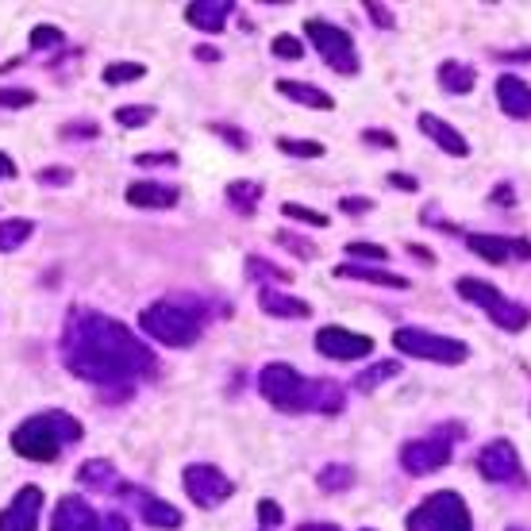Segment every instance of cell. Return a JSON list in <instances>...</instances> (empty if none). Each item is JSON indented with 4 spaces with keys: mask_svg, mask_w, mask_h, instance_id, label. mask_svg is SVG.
Returning a JSON list of instances; mask_svg holds the SVG:
<instances>
[{
    "mask_svg": "<svg viewBox=\"0 0 531 531\" xmlns=\"http://www.w3.org/2000/svg\"><path fill=\"white\" fill-rule=\"evenodd\" d=\"M62 358H66L70 374L104 385V389H116V385L127 389V381L147 374L154 366L151 347L104 312H74L70 316V324L62 331Z\"/></svg>",
    "mask_w": 531,
    "mask_h": 531,
    "instance_id": "cell-1",
    "label": "cell"
},
{
    "mask_svg": "<svg viewBox=\"0 0 531 531\" xmlns=\"http://www.w3.org/2000/svg\"><path fill=\"white\" fill-rule=\"evenodd\" d=\"M258 389L262 397L270 401L281 412H324V416H335L343 412V389L331 385V381H312L297 374L289 362H274L258 374Z\"/></svg>",
    "mask_w": 531,
    "mask_h": 531,
    "instance_id": "cell-2",
    "label": "cell"
},
{
    "mask_svg": "<svg viewBox=\"0 0 531 531\" xmlns=\"http://www.w3.org/2000/svg\"><path fill=\"white\" fill-rule=\"evenodd\" d=\"M81 439V424L70 412H39L12 431V451L31 462H54L62 447Z\"/></svg>",
    "mask_w": 531,
    "mask_h": 531,
    "instance_id": "cell-3",
    "label": "cell"
},
{
    "mask_svg": "<svg viewBox=\"0 0 531 531\" xmlns=\"http://www.w3.org/2000/svg\"><path fill=\"white\" fill-rule=\"evenodd\" d=\"M143 331L162 347H193L201 339V312L189 301H158L139 316Z\"/></svg>",
    "mask_w": 531,
    "mask_h": 531,
    "instance_id": "cell-4",
    "label": "cell"
},
{
    "mask_svg": "<svg viewBox=\"0 0 531 531\" xmlns=\"http://www.w3.org/2000/svg\"><path fill=\"white\" fill-rule=\"evenodd\" d=\"M455 289H458V297H466L470 304H478L481 312H489V320H493L501 331H524L531 324V308L508 301L505 293H501L497 285H489V281L458 278Z\"/></svg>",
    "mask_w": 531,
    "mask_h": 531,
    "instance_id": "cell-5",
    "label": "cell"
},
{
    "mask_svg": "<svg viewBox=\"0 0 531 531\" xmlns=\"http://www.w3.org/2000/svg\"><path fill=\"white\" fill-rule=\"evenodd\" d=\"M408 531H474V520H470L466 501L451 489H443V493H431L428 501H420L416 512H408Z\"/></svg>",
    "mask_w": 531,
    "mask_h": 531,
    "instance_id": "cell-6",
    "label": "cell"
},
{
    "mask_svg": "<svg viewBox=\"0 0 531 531\" xmlns=\"http://www.w3.org/2000/svg\"><path fill=\"white\" fill-rule=\"evenodd\" d=\"M393 347L408 358H424V362H435V366H458L470 358V347L458 343V339H447V335H431L428 328H397L393 331Z\"/></svg>",
    "mask_w": 531,
    "mask_h": 531,
    "instance_id": "cell-7",
    "label": "cell"
},
{
    "mask_svg": "<svg viewBox=\"0 0 531 531\" xmlns=\"http://www.w3.org/2000/svg\"><path fill=\"white\" fill-rule=\"evenodd\" d=\"M304 35L312 39V47L320 51V58L328 62L335 74L343 77L358 74V51H354V39L343 27L328 24V20H304Z\"/></svg>",
    "mask_w": 531,
    "mask_h": 531,
    "instance_id": "cell-8",
    "label": "cell"
},
{
    "mask_svg": "<svg viewBox=\"0 0 531 531\" xmlns=\"http://www.w3.org/2000/svg\"><path fill=\"white\" fill-rule=\"evenodd\" d=\"M181 485H185L189 501H193V505H201V508L224 505L231 493H235V481H231L224 470L208 466V462H193V466H185V474H181Z\"/></svg>",
    "mask_w": 531,
    "mask_h": 531,
    "instance_id": "cell-9",
    "label": "cell"
},
{
    "mask_svg": "<svg viewBox=\"0 0 531 531\" xmlns=\"http://www.w3.org/2000/svg\"><path fill=\"white\" fill-rule=\"evenodd\" d=\"M451 462V439H443V435H428V439H412L401 447V466H405L408 474H435V470H443Z\"/></svg>",
    "mask_w": 531,
    "mask_h": 531,
    "instance_id": "cell-10",
    "label": "cell"
},
{
    "mask_svg": "<svg viewBox=\"0 0 531 531\" xmlns=\"http://www.w3.org/2000/svg\"><path fill=\"white\" fill-rule=\"evenodd\" d=\"M316 351L324 358H335V362H354V358H370L374 354V339L331 324V328L316 331Z\"/></svg>",
    "mask_w": 531,
    "mask_h": 531,
    "instance_id": "cell-11",
    "label": "cell"
},
{
    "mask_svg": "<svg viewBox=\"0 0 531 531\" xmlns=\"http://www.w3.org/2000/svg\"><path fill=\"white\" fill-rule=\"evenodd\" d=\"M478 470L485 481H493V485H508V481L520 478V455H516V447L508 443V439H493V443H485L478 455Z\"/></svg>",
    "mask_w": 531,
    "mask_h": 531,
    "instance_id": "cell-12",
    "label": "cell"
},
{
    "mask_svg": "<svg viewBox=\"0 0 531 531\" xmlns=\"http://www.w3.org/2000/svg\"><path fill=\"white\" fill-rule=\"evenodd\" d=\"M39 512H43V489L24 485L12 505L0 512V531H39Z\"/></svg>",
    "mask_w": 531,
    "mask_h": 531,
    "instance_id": "cell-13",
    "label": "cell"
},
{
    "mask_svg": "<svg viewBox=\"0 0 531 531\" xmlns=\"http://www.w3.org/2000/svg\"><path fill=\"white\" fill-rule=\"evenodd\" d=\"M51 531H101V520H97V512L89 508L85 497H62L58 508H54V520H51Z\"/></svg>",
    "mask_w": 531,
    "mask_h": 531,
    "instance_id": "cell-14",
    "label": "cell"
},
{
    "mask_svg": "<svg viewBox=\"0 0 531 531\" xmlns=\"http://www.w3.org/2000/svg\"><path fill=\"white\" fill-rule=\"evenodd\" d=\"M416 127H420V131H424V135H428L431 143H435L443 154H455V158H466V154H470L466 135H462L458 127L447 124V120H439V116H431V112H420Z\"/></svg>",
    "mask_w": 531,
    "mask_h": 531,
    "instance_id": "cell-15",
    "label": "cell"
},
{
    "mask_svg": "<svg viewBox=\"0 0 531 531\" xmlns=\"http://www.w3.org/2000/svg\"><path fill=\"white\" fill-rule=\"evenodd\" d=\"M466 243H470V251L478 254V258L493 262V266L508 262V254H524V258H531V243L505 239V235H481V231H474V235H466Z\"/></svg>",
    "mask_w": 531,
    "mask_h": 531,
    "instance_id": "cell-16",
    "label": "cell"
},
{
    "mask_svg": "<svg viewBox=\"0 0 531 531\" xmlns=\"http://www.w3.org/2000/svg\"><path fill=\"white\" fill-rule=\"evenodd\" d=\"M497 101H501L505 116H512V120H531V85L524 77H497Z\"/></svg>",
    "mask_w": 531,
    "mask_h": 531,
    "instance_id": "cell-17",
    "label": "cell"
},
{
    "mask_svg": "<svg viewBox=\"0 0 531 531\" xmlns=\"http://www.w3.org/2000/svg\"><path fill=\"white\" fill-rule=\"evenodd\" d=\"M231 12H235L231 0H193V4H185V20L197 31H212V35L224 31Z\"/></svg>",
    "mask_w": 531,
    "mask_h": 531,
    "instance_id": "cell-18",
    "label": "cell"
},
{
    "mask_svg": "<svg viewBox=\"0 0 531 531\" xmlns=\"http://www.w3.org/2000/svg\"><path fill=\"white\" fill-rule=\"evenodd\" d=\"M258 308L266 316H278V320H308L312 316V304L304 301V297L281 293V289H262L258 293Z\"/></svg>",
    "mask_w": 531,
    "mask_h": 531,
    "instance_id": "cell-19",
    "label": "cell"
},
{
    "mask_svg": "<svg viewBox=\"0 0 531 531\" xmlns=\"http://www.w3.org/2000/svg\"><path fill=\"white\" fill-rule=\"evenodd\" d=\"M335 278L343 281H366V285H381V289H408V278L381 270V266H358V262H343L335 266Z\"/></svg>",
    "mask_w": 531,
    "mask_h": 531,
    "instance_id": "cell-20",
    "label": "cell"
},
{
    "mask_svg": "<svg viewBox=\"0 0 531 531\" xmlns=\"http://www.w3.org/2000/svg\"><path fill=\"white\" fill-rule=\"evenodd\" d=\"M127 204L135 208H174L177 204V189L174 185H158V181H135L127 185Z\"/></svg>",
    "mask_w": 531,
    "mask_h": 531,
    "instance_id": "cell-21",
    "label": "cell"
},
{
    "mask_svg": "<svg viewBox=\"0 0 531 531\" xmlns=\"http://www.w3.org/2000/svg\"><path fill=\"white\" fill-rule=\"evenodd\" d=\"M135 501H139V516L151 524V528H162V531H174L181 528V512L174 505H166V501H158V497H143V493H131Z\"/></svg>",
    "mask_w": 531,
    "mask_h": 531,
    "instance_id": "cell-22",
    "label": "cell"
},
{
    "mask_svg": "<svg viewBox=\"0 0 531 531\" xmlns=\"http://www.w3.org/2000/svg\"><path fill=\"white\" fill-rule=\"evenodd\" d=\"M278 93L297 104H308V108H331V104H335L324 89H316V85H308V81H297V77H281Z\"/></svg>",
    "mask_w": 531,
    "mask_h": 531,
    "instance_id": "cell-23",
    "label": "cell"
},
{
    "mask_svg": "<svg viewBox=\"0 0 531 531\" xmlns=\"http://www.w3.org/2000/svg\"><path fill=\"white\" fill-rule=\"evenodd\" d=\"M397 374H401V362H397V358H381V362H370V366L354 378V389H358V393H374L378 385L393 381Z\"/></svg>",
    "mask_w": 531,
    "mask_h": 531,
    "instance_id": "cell-24",
    "label": "cell"
},
{
    "mask_svg": "<svg viewBox=\"0 0 531 531\" xmlns=\"http://www.w3.org/2000/svg\"><path fill=\"white\" fill-rule=\"evenodd\" d=\"M474 81H478V70L466 66V62H443V66H439V85H443L447 93H470Z\"/></svg>",
    "mask_w": 531,
    "mask_h": 531,
    "instance_id": "cell-25",
    "label": "cell"
},
{
    "mask_svg": "<svg viewBox=\"0 0 531 531\" xmlns=\"http://www.w3.org/2000/svg\"><path fill=\"white\" fill-rule=\"evenodd\" d=\"M35 235V224L31 220H0V254H8V251H20L27 239Z\"/></svg>",
    "mask_w": 531,
    "mask_h": 531,
    "instance_id": "cell-26",
    "label": "cell"
},
{
    "mask_svg": "<svg viewBox=\"0 0 531 531\" xmlns=\"http://www.w3.org/2000/svg\"><path fill=\"white\" fill-rule=\"evenodd\" d=\"M77 481H81V485H93V489H108V485L116 481V470H112V462H104V458H89V462L77 466Z\"/></svg>",
    "mask_w": 531,
    "mask_h": 531,
    "instance_id": "cell-27",
    "label": "cell"
},
{
    "mask_svg": "<svg viewBox=\"0 0 531 531\" xmlns=\"http://www.w3.org/2000/svg\"><path fill=\"white\" fill-rule=\"evenodd\" d=\"M316 485H320L324 493H347V489L354 485V466H343V462L324 466V470L316 474Z\"/></svg>",
    "mask_w": 531,
    "mask_h": 531,
    "instance_id": "cell-28",
    "label": "cell"
},
{
    "mask_svg": "<svg viewBox=\"0 0 531 531\" xmlns=\"http://www.w3.org/2000/svg\"><path fill=\"white\" fill-rule=\"evenodd\" d=\"M228 201L243 212H251L254 204L262 201V185L258 181H231L228 185Z\"/></svg>",
    "mask_w": 531,
    "mask_h": 531,
    "instance_id": "cell-29",
    "label": "cell"
},
{
    "mask_svg": "<svg viewBox=\"0 0 531 531\" xmlns=\"http://www.w3.org/2000/svg\"><path fill=\"white\" fill-rule=\"evenodd\" d=\"M278 151L293 154V158H320V154H324V143H316V139H289V135H281Z\"/></svg>",
    "mask_w": 531,
    "mask_h": 531,
    "instance_id": "cell-30",
    "label": "cell"
},
{
    "mask_svg": "<svg viewBox=\"0 0 531 531\" xmlns=\"http://www.w3.org/2000/svg\"><path fill=\"white\" fill-rule=\"evenodd\" d=\"M143 74H147V66H139V62H112V66H104V81L108 85H127V81H139Z\"/></svg>",
    "mask_w": 531,
    "mask_h": 531,
    "instance_id": "cell-31",
    "label": "cell"
},
{
    "mask_svg": "<svg viewBox=\"0 0 531 531\" xmlns=\"http://www.w3.org/2000/svg\"><path fill=\"white\" fill-rule=\"evenodd\" d=\"M151 120H154L151 104H124V108H116V124L120 127H147Z\"/></svg>",
    "mask_w": 531,
    "mask_h": 531,
    "instance_id": "cell-32",
    "label": "cell"
},
{
    "mask_svg": "<svg viewBox=\"0 0 531 531\" xmlns=\"http://www.w3.org/2000/svg\"><path fill=\"white\" fill-rule=\"evenodd\" d=\"M281 212H285L289 220L312 224V228H328V216H324V212H312V208H304V204H297V201H285L281 204Z\"/></svg>",
    "mask_w": 531,
    "mask_h": 531,
    "instance_id": "cell-33",
    "label": "cell"
},
{
    "mask_svg": "<svg viewBox=\"0 0 531 531\" xmlns=\"http://www.w3.org/2000/svg\"><path fill=\"white\" fill-rule=\"evenodd\" d=\"M278 243L285 247L289 254H297V258H316V243H308V239H301V235H293V231H278Z\"/></svg>",
    "mask_w": 531,
    "mask_h": 531,
    "instance_id": "cell-34",
    "label": "cell"
},
{
    "mask_svg": "<svg viewBox=\"0 0 531 531\" xmlns=\"http://www.w3.org/2000/svg\"><path fill=\"white\" fill-rule=\"evenodd\" d=\"M47 47H62V31L51 24H39L31 31V51H47Z\"/></svg>",
    "mask_w": 531,
    "mask_h": 531,
    "instance_id": "cell-35",
    "label": "cell"
},
{
    "mask_svg": "<svg viewBox=\"0 0 531 531\" xmlns=\"http://www.w3.org/2000/svg\"><path fill=\"white\" fill-rule=\"evenodd\" d=\"M247 270H251V278H274V281H289V270H274L266 258H258V254H251L247 258Z\"/></svg>",
    "mask_w": 531,
    "mask_h": 531,
    "instance_id": "cell-36",
    "label": "cell"
},
{
    "mask_svg": "<svg viewBox=\"0 0 531 531\" xmlns=\"http://www.w3.org/2000/svg\"><path fill=\"white\" fill-rule=\"evenodd\" d=\"M347 254H351V258H370V262H389V251H385V247H378V243H358V239L347 247Z\"/></svg>",
    "mask_w": 531,
    "mask_h": 531,
    "instance_id": "cell-37",
    "label": "cell"
},
{
    "mask_svg": "<svg viewBox=\"0 0 531 531\" xmlns=\"http://www.w3.org/2000/svg\"><path fill=\"white\" fill-rule=\"evenodd\" d=\"M270 51L278 54V58H289V62H293V58H301V54H304V43H301V39H293V35H278Z\"/></svg>",
    "mask_w": 531,
    "mask_h": 531,
    "instance_id": "cell-38",
    "label": "cell"
},
{
    "mask_svg": "<svg viewBox=\"0 0 531 531\" xmlns=\"http://www.w3.org/2000/svg\"><path fill=\"white\" fill-rule=\"evenodd\" d=\"M27 104H35L31 89H0V108H27Z\"/></svg>",
    "mask_w": 531,
    "mask_h": 531,
    "instance_id": "cell-39",
    "label": "cell"
},
{
    "mask_svg": "<svg viewBox=\"0 0 531 531\" xmlns=\"http://www.w3.org/2000/svg\"><path fill=\"white\" fill-rule=\"evenodd\" d=\"M258 524L270 531V528H278L281 524V508L278 501H258Z\"/></svg>",
    "mask_w": 531,
    "mask_h": 531,
    "instance_id": "cell-40",
    "label": "cell"
},
{
    "mask_svg": "<svg viewBox=\"0 0 531 531\" xmlns=\"http://www.w3.org/2000/svg\"><path fill=\"white\" fill-rule=\"evenodd\" d=\"M366 16H374V24L378 27H397V12H393V8H385V4H378V0H370V4H366Z\"/></svg>",
    "mask_w": 531,
    "mask_h": 531,
    "instance_id": "cell-41",
    "label": "cell"
},
{
    "mask_svg": "<svg viewBox=\"0 0 531 531\" xmlns=\"http://www.w3.org/2000/svg\"><path fill=\"white\" fill-rule=\"evenodd\" d=\"M362 143H374V147H385V151H393V147H397V135H389V131H378V127H366V131H362Z\"/></svg>",
    "mask_w": 531,
    "mask_h": 531,
    "instance_id": "cell-42",
    "label": "cell"
},
{
    "mask_svg": "<svg viewBox=\"0 0 531 531\" xmlns=\"http://www.w3.org/2000/svg\"><path fill=\"white\" fill-rule=\"evenodd\" d=\"M39 181H43V185H70L74 174H70L66 166H47V170H39Z\"/></svg>",
    "mask_w": 531,
    "mask_h": 531,
    "instance_id": "cell-43",
    "label": "cell"
},
{
    "mask_svg": "<svg viewBox=\"0 0 531 531\" xmlns=\"http://www.w3.org/2000/svg\"><path fill=\"white\" fill-rule=\"evenodd\" d=\"M339 208H343L347 216H362V212H370V208H374V201H370V197H343Z\"/></svg>",
    "mask_w": 531,
    "mask_h": 531,
    "instance_id": "cell-44",
    "label": "cell"
},
{
    "mask_svg": "<svg viewBox=\"0 0 531 531\" xmlns=\"http://www.w3.org/2000/svg\"><path fill=\"white\" fill-rule=\"evenodd\" d=\"M135 162H139L143 170H147V166H177V154H139Z\"/></svg>",
    "mask_w": 531,
    "mask_h": 531,
    "instance_id": "cell-45",
    "label": "cell"
},
{
    "mask_svg": "<svg viewBox=\"0 0 531 531\" xmlns=\"http://www.w3.org/2000/svg\"><path fill=\"white\" fill-rule=\"evenodd\" d=\"M212 131H216V135H224V139H228L231 147H247V135H243V131H235V127L216 124V127H212Z\"/></svg>",
    "mask_w": 531,
    "mask_h": 531,
    "instance_id": "cell-46",
    "label": "cell"
},
{
    "mask_svg": "<svg viewBox=\"0 0 531 531\" xmlns=\"http://www.w3.org/2000/svg\"><path fill=\"white\" fill-rule=\"evenodd\" d=\"M62 135H89V139H97V135H101V127L89 120V124H70V127H62Z\"/></svg>",
    "mask_w": 531,
    "mask_h": 531,
    "instance_id": "cell-47",
    "label": "cell"
},
{
    "mask_svg": "<svg viewBox=\"0 0 531 531\" xmlns=\"http://www.w3.org/2000/svg\"><path fill=\"white\" fill-rule=\"evenodd\" d=\"M389 185H393V189H405V193H416V177H408V174H389Z\"/></svg>",
    "mask_w": 531,
    "mask_h": 531,
    "instance_id": "cell-48",
    "label": "cell"
},
{
    "mask_svg": "<svg viewBox=\"0 0 531 531\" xmlns=\"http://www.w3.org/2000/svg\"><path fill=\"white\" fill-rule=\"evenodd\" d=\"M101 531H131V528H127V520L120 516V512H112V516H104Z\"/></svg>",
    "mask_w": 531,
    "mask_h": 531,
    "instance_id": "cell-49",
    "label": "cell"
},
{
    "mask_svg": "<svg viewBox=\"0 0 531 531\" xmlns=\"http://www.w3.org/2000/svg\"><path fill=\"white\" fill-rule=\"evenodd\" d=\"M16 177V162L8 154H0V181H12Z\"/></svg>",
    "mask_w": 531,
    "mask_h": 531,
    "instance_id": "cell-50",
    "label": "cell"
},
{
    "mask_svg": "<svg viewBox=\"0 0 531 531\" xmlns=\"http://www.w3.org/2000/svg\"><path fill=\"white\" fill-rule=\"evenodd\" d=\"M297 531H339L335 524H301Z\"/></svg>",
    "mask_w": 531,
    "mask_h": 531,
    "instance_id": "cell-51",
    "label": "cell"
},
{
    "mask_svg": "<svg viewBox=\"0 0 531 531\" xmlns=\"http://www.w3.org/2000/svg\"><path fill=\"white\" fill-rule=\"evenodd\" d=\"M197 58L208 62V58H220V51H212V47H197Z\"/></svg>",
    "mask_w": 531,
    "mask_h": 531,
    "instance_id": "cell-52",
    "label": "cell"
},
{
    "mask_svg": "<svg viewBox=\"0 0 531 531\" xmlns=\"http://www.w3.org/2000/svg\"><path fill=\"white\" fill-rule=\"evenodd\" d=\"M412 254H416V258H424V262H435V254L424 251V247H412Z\"/></svg>",
    "mask_w": 531,
    "mask_h": 531,
    "instance_id": "cell-53",
    "label": "cell"
},
{
    "mask_svg": "<svg viewBox=\"0 0 531 531\" xmlns=\"http://www.w3.org/2000/svg\"><path fill=\"white\" fill-rule=\"evenodd\" d=\"M493 197H497V201H512V189H508V185H501V189H497Z\"/></svg>",
    "mask_w": 531,
    "mask_h": 531,
    "instance_id": "cell-54",
    "label": "cell"
},
{
    "mask_svg": "<svg viewBox=\"0 0 531 531\" xmlns=\"http://www.w3.org/2000/svg\"><path fill=\"white\" fill-rule=\"evenodd\" d=\"M505 531H524V528H505Z\"/></svg>",
    "mask_w": 531,
    "mask_h": 531,
    "instance_id": "cell-55",
    "label": "cell"
},
{
    "mask_svg": "<svg viewBox=\"0 0 531 531\" xmlns=\"http://www.w3.org/2000/svg\"><path fill=\"white\" fill-rule=\"evenodd\" d=\"M362 531H370V528H362Z\"/></svg>",
    "mask_w": 531,
    "mask_h": 531,
    "instance_id": "cell-56",
    "label": "cell"
}]
</instances>
